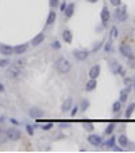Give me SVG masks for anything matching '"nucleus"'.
<instances>
[{
	"mask_svg": "<svg viewBox=\"0 0 135 153\" xmlns=\"http://www.w3.org/2000/svg\"><path fill=\"white\" fill-rule=\"evenodd\" d=\"M55 69H57L60 73L65 75V73H68V72L72 69V64L69 62V60L61 57V58H58V60L55 61Z\"/></svg>",
	"mask_w": 135,
	"mask_h": 153,
	"instance_id": "nucleus-1",
	"label": "nucleus"
},
{
	"mask_svg": "<svg viewBox=\"0 0 135 153\" xmlns=\"http://www.w3.org/2000/svg\"><path fill=\"white\" fill-rule=\"evenodd\" d=\"M113 18H115V20H118V22H126L127 18H129V15L126 12V6L116 7L115 12H113Z\"/></svg>",
	"mask_w": 135,
	"mask_h": 153,
	"instance_id": "nucleus-2",
	"label": "nucleus"
},
{
	"mask_svg": "<svg viewBox=\"0 0 135 153\" xmlns=\"http://www.w3.org/2000/svg\"><path fill=\"white\" fill-rule=\"evenodd\" d=\"M20 131L19 129H16V128H10V129H7L6 131V137L7 140H11V141H18L20 138Z\"/></svg>",
	"mask_w": 135,
	"mask_h": 153,
	"instance_id": "nucleus-3",
	"label": "nucleus"
},
{
	"mask_svg": "<svg viewBox=\"0 0 135 153\" xmlns=\"http://www.w3.org/2000/svg\"><path fill=\"white\" fill-rule=\"evenodd\" d=\"M87 140L92 146L97 148V146H101V145H103V140H101V137H100L99 134H89Z\"/></svg>",
	"mask_w": 135,
	"mask_h": 153,
	"instance_id": "nucleus-4",
	"label": "nucleus"
},
{
	"mask_svg": "<svg viewBox=\"0 0 135 153\" xmlns=\"http://www.w3.org/2000/svg\"><path fill=\"white\" fill-rule=\"evenodd\" d=\"M29 115L31 117V118L39 119V118H42V117L45 115V111H43V110H41L39 107H31V109L29 110Z\"/></svg>",
	"mask_w": 135,
	"mask_h": 153,
	"instance_id": "nucleus-5",
	"label": "nucleus"
},
{
	"mask_svg": "<svg viewBox=\"0 0 135 153\" xmlns=\"http://www.w3.org/2000/svg\"><path fill=\"white\" fill-rule=\"evenodd\" d=\"M19 75H20L19 67H11V68H8L6 72V76L8 77V79H16V77H19Z\"/></svg>",
	"mask_w": 135,
	"mask_h": 153,
	"instance_id": "nucleus-6",
	"label": "nucleus"
},
{
	"mask_svg": "<svg viewBox=\"0 0 135 153\" xmlns=\"http://www.w3.org/2000/svg\"><path fill=\"white\" fill-rule=\"evenodd\" d=\"M73 56H74V58L78 60V61H85L88 57H89V51H87V50H74Z\"/></svg>",
	"mask_w": 135,
	"mask_h": 153,
	"instance_id": "nucleus-7",
	"label": "nucleus"
},
{
	"mask_svg": "<svg viewBox=\"0 0 135 153\" xmlns=\"http://www.w3.org/2000/svg\"><path fill=\"white\" fill-rule=\"evenodd\" d=\"M119 51L122 53L124 57H130V56H132V49H131V46L130 45H127V44H122L119 46Z\"/></svg>",
	"mask_w": 135,
	"mask_h": 153,
	"instance_id": "nucleus-8",
	"label": "nucleus"
},
{
	"mask_svg": "<svg viewBox=\"0 0 135 153\" xmlns=\"http://www.w3.org/2000/svg\"><path fill=\"white\" fill-rule=\"evenodd\" d=\"M0 53L6 57L14 54V48L12 46H8V45H0Z\"/></svg>",
	"mask_w": 135,
	"mask_h": 153,
	"instance_id": "nucleus-9",
	"label": "nucleus"
},
{
	"mask_svg": "<svg viewBox=\"0 0 135 153\" xmlns=\"http://www.w3.org/2000/svg\"><path fill=\"white\" fill-rule=\"evenodd\" d=\"M27 49H29V45L27 44H22V45H18L14 48V54L16 56H22L23 53H26Z\"/></svg>",
	"mask_w": 135,
	"mask_h": 153,
	"instance_id": "nucleus-10",
	"label": "nucleus"
},
{
	"mask_svg": "<svg viewBox=\"0 0 135 153\" xmlns=\"http://www.w3.org/2000/svg\"><path fill=\"white\" fill-rule=\"evenodd\" d=\"M100 18H101V22H103V25L106 26L107 22L109 20V18H111V12L108 11V8H107V7H103V10H101V12H100Z\"/></svg>",
	"mask_w": 135,
	"mask_h": 153,
	"instance_id": "nucleus-11",
	"label": "nucleus"
},
{
	"mask_svg": "<svg viewBox=\"0 0 135 153\" xmlns=\"http://www.w3.org/2000/svg\"><path fill=\"white\" fill-rule=\"evenodd\" d=\"M100 70H101V67L99 64L93 65V67L89 69V79H97L100 75Z\"/></svg>",
	"mask_w": 135,
	"mask_h": 153,
	"instance_id": "nucleus-12",
	"label": "nucleus"
},
{
	"mask_svg": "<svg viewBox=\"0 0 135 153\" xmlns=\"http://www.w3.org/2000/svg\"><path fill=\"white\" fill-rule=\"evenodd\" d=\"M43 41H45V34H43V33H39L38 35H35V37L32 38L31 45L34 46V48H37V46H39V45H41Z\"/></svg>",
	"mask_w": 135,
	"mask_h": 153,
	"instance_id": "nucleus-13",
	"label": "nucleus"
},
{
	"mask_svg": "<svg viewBox=\"0 0 135 153\" xmlns=\"http://www.w3.org/2000/svg\"><path fill=\"white\" fill-rule=\"evenodd\" d=\"M72 107H73V100H72V98H68V99H65V102L62 103L61 110L64 112H68L72 110Z\"/></svg>",
	"mask_w": 135,
	"mask_h": 153,
	"instance_id": "nucleus-14",
	"label": "nucleus"
},
{
	"mask_svg": "<svg viewBox=\"0 0 135 153\" xmlns=\"http://www.w3.org/2000/svg\"><path fill=\"white\" fill-rule=\"evenodd\" d=\"M116 141L119 142V145L122 148H127L130 145V141H129V138H127V136H126V134H120L119 137L116 138Z\"/></svg>",
	"mask_w": 135,
	"mask_h": 153,
	"instance_id": "nucleus-15",
	"label": "nucleus"
},
{
	"mask_svg": "<svg viewBox=\"0 0 135 153\" xmlns=\"http://www.w3.org/2000/svg\"><path fill=\"white\" fill-rule=\"evenodd\" d=\"M115 144H116V137L111 134L108 140H106V142H104V148H106V149H112Z\"/></svg>",
	"mask_w": 135,
	"mask_h": 153,
	"instance_id": "nucleus-16",
	"label": "nucleus"
},
{
	"mask_svg": "<svg viewBox=\"0 0 135 153\" xmlns=\"http://www.w3.org/2000/svg\"><path fill=\"white\" fill-rule=\"evenodd\" d=\"M96 86H97L96 79H89V81H87V84H85V91L90 92V91H93L96 88Z\"/></svg>",
	"mask_w": 135,
	"mask_h": 153,
	"instance_id": "nucleus-17",
	"label": "nucleus"
},
{
	"mask_svg": "<svg viewBox=\"0 0 135 153\" xmlns=\"http://www.w3.org/2000/svg\"><path fill=\"white\" fill-rule=\"evenodd\" d=\"M74 8H76V6H74V3H69V4H68L66 10L64 11L65 16H66V18H72V15H73V12H74Z\"/></svg>",
	"mask_w": 135,
	"mask_h": 153,
	"instance_id": "nucleus-18",
	"label": "nucleus"
},
{
	"mask_svg": "<svg viewBox=\"0 0 135 153\" xmlns=\"http://www.w3.org/2000/svg\"><path fill=\"white\" fill-rule=\"evenodd\" d=\"M55 19H57V14H55L54 10H52L50 12H49V15H47V20H46V25H47V26L53 25V23L55 22Z\"/></svg>",
	"mask_w": 135,
	"mask_h": 153,
	"instance_id": "nucleus-19",
	"label": "nucleus"
},
{
	"mask_svg": "<svg viewBox=\"0 0 135 153\" xmlns=\"http://www.w3.org/2000/svg\"><path fill=\"white\" fill-rule=\"evenodd\" d=\"M62 38H64V41L66 42V44H72V41H73V35H72L70 30H65V31L62 33Z\"/></svg>",
	"mask_w": 135,
	"mask_h": 153,
	"instance_id": "nucleus-20",
	"label": "nucleus"
},
{
	"mask_svg": "<svg viewBox=\"0 0 135 153\" xmlns=\"http://www.w3.org/2000/svg\"><path fill=\"white\" fill-rule=\"evenodd\" d=\"M134 111H135V103H130V106L126 109L124 117L126 118H131V115L134 114Z\"/></svg>",
	"mask_w": 135,
	"mask_h": 153,
	"instance_id": "nucleus-21",
	"label": "nucleus"
},
{
	"mask_svg": "<svg viewBox=\"0 0 135 153\" xmlns=\"http://www.w3.org/2000/svg\"><path fill=\"white\" fill-rule=\"evenodd\" d=\"M120 109H122V102H120V100H116V102H113L112 111L116 114V112H120Z\"/></svg>",
	"mask_w": 135,
	"mask_h": 153,
	"instance_id": "nucleus-22",
	"label": "nucleus"
},
{
	"mask_svg": "<svg viewBox=\"0 0 135 153\" xmlns=\"http://www.w3.org/2000/svg\"><path fill=\"white\" fill-rule=\"evenodd\" d=\"M113 130H115V123H108L106 130H104V133H106L107 136H111V134L113 133Z\"/></svg>",
	"mask_w": 135,
	"mask_h": 153,
	"instance_id": "nucleus-23",
	"label": "nucleus"
},
{
	"mask_svg": "<svg viewBox=\"0 0 135 153\" xmlns=\"http://www.w3.org/2000/svg\"><path fill=\"white\" fill-rule=\"evenodd\" d=\"M109 35H111V38H112V39L118 38V35H119V30H118V27H116V26H112V27H111Z\"/></svg>",
	"mask_w": 135,
	"mask_h": 153,
	"instance_id": "nucleus-24",
	"label": "nucleus"
},
{
	"mask_svg": "<svg viewBox=\"0 0 135 153\" xmlns=\"http://www.w3.org/2000/svg\"><path fill=\"white\" fill-rule=\"evenodd\" d=\"M127 99H129V92L126 91V89H122L120 91V98H119V100L122 103H124V102H127Z\"/></svg>",
	"mask_w": 135,
	"mask_h": 153,
	"instance_id": "nucleus-25",
	"label": "nucleus"
},
{
	"mask_svg": "<svg viewBox=\"0 0 135 153\" xmlns=\"http://www.w3.org/2000/svg\"><path fill=\"white\" fill-rule=\"evenodd\" d=\"M104 50H106L107 53H111V51H112V38H109L108 41L106 42V45H104Z\"/></svg>",
	"mask_w": 135,
	"mask_h": 153,
	"instance_id": "nucleus-26",
	"label": "nucleus"
},
{
	"mask_svg": "<svg viewBox=\"0 0 135 153\" xmlns=\"http://www.w3.org/2000/svg\"><path fill=\"white\" fill-rule=\"evenodd\" d=\"M127 64H129L130 68H132V69H135V56H130V57H127Z\"/></svg>",
	"mask_w": 135,
	"mask_h": 153,
	"instance_id": "nucleus-27",
	"label": "nucleus"
},
{
	"mask_svg": "<svg viewBox=\"0 0 135 153\" xmlns=\"http://www.w3.org/2000/svg\"><path fill=\"white\" fill-rule=\"evenodd\" d=\"M84 129H85L87 131H93L95 126H93L92 122H84Z\"/></svg>",
	"mask_w": 135,
	"mask_h": 153,
	"instance_id": "nucleus-28",
	"label": "nucleus"
},
{
	"mask_svg": "<svg viewBox=\"0 0 135 153\" xmlns=\"http://www.w3.org/2000/svg\"><path fill=\"white\" fill-rule=\"evenodd\" d=\"M41 129H42V130H45V131H47V130H50V129H53V123H52V122H47V123H42Z\"/></svg>",
	"mask_w": 135,
	"mask_h": 153,
	"instance_id": "nucleus-29",
	"label": "nucleus"
},
{
	"mask_svg": "<svg viewBox=\"0 0 135 153\" xmlns=\"http://www.w3.org/2000/svg\"><path fill=\"white\" fill-rule=\"evenodd\" d=\"M119 67H120V65L118 64L116 61H112V62H111V70H112L113 73H116V72H118V69H119Z\"/></svg>",
	"mask_w": 135,
	"mask_h": 153,
	"instance_id": "nucleus-30",
	"label": "nucleus"
},
{
	"mask_svg": "<svg viewBox=\"0 0 135 153\" xmlns=\"http://www.w3.org/2000/svg\"><path fill=\"white\" fill-rule=\"evenodd\" d=\"M88 106H89V100L83 99V102H81V111H85L88 109Z\"/></svg>",
	"mask_w": 135,
	"mask_h": 153,
	"instance_id": "nucleus-31",
	"label": "nucleus"
},
{
	"mask_svg": "<svg viewBox=\"0 0 135 153\" xmlns=\"http://www.w3.org/2000/svg\"><path fill=\"white\" fill-rule=\"evenodd\" d=\"M11 64V61L8 58H4V60H0V68H6Z\"/></svg>",
	"mask_w": 135,
	"mask_h": 153,
	"instance_id": "nucleus-32",
	"label": "nucleus"
},
{
	"mask_svg": "<svg viewBox=\"0 0 135 153\" xmlns=\"http://www.w3.org/2000/svg\"><path fill=\"white\" fill-rule=\"evenodd\" d=\"M49 6L52 8H55V7L60 6V0H49Z\"/></svg>",
	"mask_w": 135,
	"mask_h": 153,
	"instance_id": "nucleus-33",
	"label": "nucleus"
},
{
	"mask_svg": "<svg viewBox=\"0 0 135 153\" xmlns=\"http://www.w3.org/2000/svg\"><path fill=\"white\" fill-rule=\"evenodd\" d=\"M26 130H27V133H29V136H34V126L26 125Z\"/></svg>",
	"mask_w": 135,
	"mask_h": 153,
	"instance_id": "nucleus-34",
	"label": "nucleus"
},
{
	"mask_svg": "<svg viewBox=\"0 0 135 153\" xmlns=\"http://www.w3.org/2000/svg\"><path fill=\"white\" fill-rule=\"evenodd\" d=\"M109 3L112 4L113 7H119L122 6V0H109Z\"/></svg>",
	"mask_w": 135,
	"mask_h": 153,
	"instance_id": "nucleus-35",
	"label": "nucleus"
},
{
	"mask_svg": "<svg viewBox=\"0 0 135 153\" xmlns=\"http://www.w3.org/2000/svg\"><path fill=\"white\" fill-rule=\"evenodd\" d=\"M77 112H78V106H73L72 110H70V115H72V117H74Z\"/></svg>",
	"mask_w": 135,
	"mask_h": 153,
	"instance_id": "nucleus-36",
	"label": "nucleus"
},
{
	"mask_svg": "<svg viewBox=\"0 0 135 153\" xmlns=\"http://www.w3.org/2000/svg\"><path fill=\"white\" fill-rule=\"evenodd\" d=\"M52 48H53V49H57V50H58V49L61 48V44H60L58 41H54V42L52 44Z\"/></svg>",
	"mask_w": 135,
	"mask_h": 153,
	"instance_id": "nucleus-37",
	"label": "nucleus"
},
{
	"mask_svg": "<svg viewBox=\"0 0 135 153\" xmlns=\"http://www.w3.org/2000/svg\"><path fill=\"white\" fill-rule=\"evenodd\" d=\"M101 45H103V42H99V44H96V45H95V46H93V49H92V53H95V51H96V50H99V49L101 48Z\"/></svg>",
	"mask_w": 135,
	"mask_h": 153,
	"instance_id": "nucleus-38",
	"label": "nucleus"
},
{
	"mask_svg": "<svg viewBox=\"0 0 135 153\" xmlns=\"http://www.w3.org/2000/svg\"><path fill=\"white\" fill-rule=\"evenodd\" d=\"M66 7H68V3H66V1H64V3H60V10H61L62 12L66 10Z\"/></svg>",
	"mask_w": 135,
	"mask_h": 153,
	"instance_id": "nucleus-39",
	"label": "nucleus"
},
{
	"mask_svg": "<svg viewBox=\"0 0 135 153\" xmlns=\"http://www.w3.org/2000/svg\"><path fill=\"white\" fill-rule=\"evenodd\" d=\"M112 149L115 150V152H124V150H123V148L120 146V145H119V146H116V145H113V148H112Z\"/></svg>",
	"mask_w": 135,
	"mask_h": 153,
	"instance_id": "nucleus-40",
	"label": "nucleus"
},
{
	"mask_svg": "<svg viewBox=\"0 0 135 153\" xmlns=\"http://www.w3.org/2000/svg\"><path fill=\"white\" fill-rule=\"evenodd\" d=\"M0 92H4V86L0 83Z\"/></svg>",
	"mask_w": 135,
	"mask_h": 153,
	"instance_id": "nucleus-41",
	"label": "nucleus"
},
{
	"mask_svg": "<svg viewBox=\"0 0 135 153\" xmlns=\"http://www.w3.org/2000/svg\"><path fill=\"white\" fill-rule=\"evenodd\" d=\"M87 1H89V3H97L99 0H87Z\"/></svg>",
	"mask_w": 135,
	"mask_h": 153,
	"instance_id": "nucleus-42",
	"label": "nucleus"
},
{
	"mask_svg": "<svg viewBox=\"0 0 135 153\" xmlns=\"http://www.w3.org/2000/svg\"><path fill=\"white\" fill-rule=\"evenodd\" d=\"M11 122H12L14 125H18V123H19V122H18V121H15V119H11Z\"/></svg>",
	"mask_w": 135,
	"mask_h": 153,
	"instance_id": "nucleus-43",
	"label": "nucleus"
},
{
	"mask_svg": "<svg viewBox=\"0 0 135 153\" xmlns=\"http://www.w3.org/2000/svg\"><path fill=\"white\" fill-rule=\"evenodd\" d=\"M0 137H1V130H0Z\"/></svg>",
	"mask_w": 135,
	"mask_h": 153,
	"instance_id": "nucleus-44",
	"label": "nucleus"
},
{
	"mask_svg": "<svg viewBox=\"0 0 135 153\" xmlns=\"http://www.w3.org/2000/svg\"><path fill=\"white\" fill-rule=\"evenodd\" d=\"M134 79H135V77H134Z\"/></svg>",
	"mask_w": 135,
	"mask_h": 153,
	"instance_id": "nucleus-45",
	"label": "nucleus"
}]
</instances>
